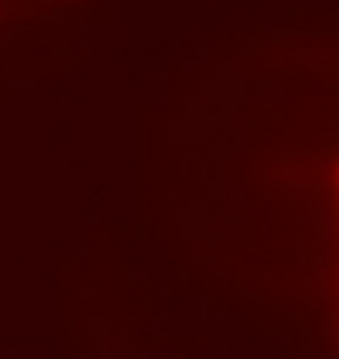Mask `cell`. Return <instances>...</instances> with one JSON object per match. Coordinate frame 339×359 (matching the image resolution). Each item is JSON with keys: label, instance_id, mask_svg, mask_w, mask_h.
Segmentation results:
<instances>
[{"label": "cell", "instance_id": "cell-1", "mask_svg": "<svg viewBox=\"0 0 339 359\" xmlns=\"http://www.w3.org/2000/svg\"><path fill=\"white\" fill-rule=\"evenodd\" d=\"M336 185H339V172H336Z\"/></svg>", "mask_w": 339, "mask_h": 359}]
</instances>
